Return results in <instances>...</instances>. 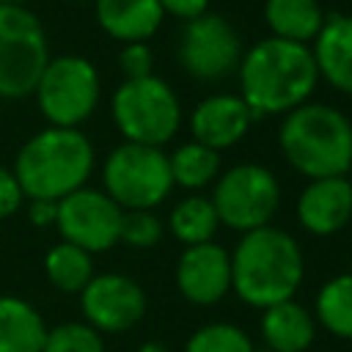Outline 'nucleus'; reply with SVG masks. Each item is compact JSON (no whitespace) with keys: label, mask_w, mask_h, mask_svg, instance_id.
<instances>
[{"label":"nucleus","mask_w":352,"mask_h":352,"mask_svg":"<svg viewBox=\"0 0 352 352\" xmlns=\"http://www.w3.org/2000/svg\"><path fill=\"white\" fill-rule=\"evenodd\" d=\"M25 0H0V6H22Z\"/></svg>","instance_id":"473e14b6"},{"label":"nucleus","mask_w":352,"mask_h":352,"mask_svg":"<svg viewBox=\"0 0 352 352\" xmlns=\"http://www.w3.org/2000/svg\"><path fill=\"white\" fill-rule=\"evenodd\" d=\"M28 217H30V223H33V226H38V228L55 226V217H58V204H55V201H30Z\"/></svg>","instance_id":"7c9ffc66"},{"label":"nucleus","mask_w":352,"mask_h":352,"mask_svg":"<svg viewBox=\"0 0 352 352\" xmlns=\"http://www.w3.org/2000/svg\"><path fill=\"white\" fill-rule=\"evenodd\" d=\"M176 286L192 305H214L231 289V256L214 242L190 245L176 264Z\"/></svg>","instance_id":"ddd939ff"},{"label":"nucleus","mask_w":352,"mask_h":352,"mask_svg":"<svg viewBox=\"0 0 352 352\" xmlns=\"http://www.w3.org/2000/svg\"><path fill=\"white\" fill-rule=\"evenodd\" d=\"M162 236V223L154 212L148 209H132L121 214V228H118V242L129 248H154Z\"/></svg>","instance_id":"bb28decb"},{"label":"nucleus","mask_w":352,"mask_h":352,"mask_svg":"<svg viewBox=\"0 0 352 352\" xmlns=\"http://www.w3.org/2000/svg\"><path fill=\"white\" fill-rule=\"evenodd\" d=\"M316 319L338 338H352V275L330 278L316 294Z\"/></svg>","instance_id":"5701e85b"},{"label":"nucleus","mask_w":352,"mask_h":352,"mask_svg":"<svg viewBox=\"0 0 352 352\" xmlns=\"http://www.w3.org/2000/svg\"><path fill=\"white\" fill-rule=\"evenodd\" d=\"M80 305L94 330L124 333L143 319L146 294L132 278L104 272L88 280V286L80 292Z\"/></svg>","instance_id":"f8f14e48"},{"label":"nucleus","mask_w":352,"mask_h":352,"mask_svg":"<svg viewBox=\"0 0 352 352\" xmlns=\"http://www.w3.org/2000/svg\"><path fill=\"white\" fill-rule=\"evenodd\" d=\"M280 201V187L272 170L264 165H234L226 170L214 187L212 204L217 212V220L234 231H256L270 223Z\"/></svg>","instance_id":"1a4fd4ad"},{"label":"nucleus","mask_w":352,"mask_h":352,"mask_svg":"<svg viewBox=\"0 0 352 352\" xmlns=\"http://www.w3.org/2000/svg\"><path fill=\"white\" fill-rule=\"evenodd\" d=\"M253 121H256V116L242 102V96L214 94L195 104V110L190 116V129H192L195 143L220 151V148L239 143L248 135Z\"/></svg>","instance_id":"4468645a"},{"label":"nucleus","mask_w":352,"mask_h":352,"mask_svg":"<svg viewBox=\"0 0 352 352\" xmlns=\"http://www.w3.org/2000/svg\"><path fill=\"white\" fill-rule=\"evenodd\" d=\"M162 16L160 0H96L99 28L124 44H138L154 36Z\"/></svg>","instance_id":"f3484780"},{"label":"nucleus","mask_w":352,"mask_h":352,"mask_svg":"<svg viewBox=\"0 0 352 352\" xmlns=\"http://www.w3.org/2000/svg\"><path fill=\"white\" fill-rule=\"evenodd\" d=\"M41 352H104L99 330L80 322H66L47 330Z\"/></svg>","instance_id":"a878e982"},{"label":"nucleus","mask_w":352,"mask_h":352,"mask_svg":"<svg viewBox=\"0 0 352 352\" xmlns=\"http://www.w3.org/2000/svg\"><path fill=\"white\" fill-rule=\"evenodd\" d=\"M162 6V14H173L179 19H195L201 14H206V6L209 0H160Z\"/></svg>","instance_id":"c756f323"},{"label":"nucleus","mask_w":352,"mask_h":352,"mask_svg":"<svg viewBox=\"0 0 352 352\" xmlns=\"http://www.w3.org/2000/svg\"><path fill=\"white\" fill-rule=\"evenodd\" d=\"M140 352H168V349H165V344H162V341H148V344H143V346H140Z\"/></svg>","instance_id":"2f4dec72"},{"label":"nucleus","mask_w":352,"mask_h":352,"mask_svg":"<svg viewBox=\"0 0 352 352\" xmlns=\"http://www.w3.org/2000/svg\"><path fill=\"white\" fill-rule=\"evenodd\" d=\"M264 19L275 38L308 44L319 36L324 14L316 0H267Z\"/></svg>","instance_id":"aec40b11"},{"label":"nucleus","mask_w":352,"mask_h":352,"mask_svg":"<svg viewBox=\"0 0 352 352\" xmlns=\"http://www.w3.org/2000/svg\"><path fill=\"white\" fill-rule=\"evenodd\" d=\"M182 69L201 82L228 77L242 60V44L231 22L220 14H201L184 22L179 36Z\"/></svg>","instance_id":"9d476101"},{"label":"nucleus","mask_w":352,"mask_h":352,"mask_svg":"<svg viewBox=\"0 0 352 352\" xmlns=\"http://www.w3.org/2000/svg\"><path fill=\"white\" fill-rule=\"evenodd\" d=\"M44 272H47V278L55 289L77 294L94 278V261H91V253L80 250L77 245L60 242V245H52L47 250Z\"/></svg>","instance_id":"412c9836"},{"label":"nucleus","mask_w":352,"mask_h":352,"mask_svg":"<svg viewBox=\"0 0 352 352\" xmlns=\"http://www.w3.org/2000/svg\"><path fill=\"white\" fill-rule=\"evenodd\" d=\"M151 63H154V55H151L148 44H143V41L126 44V47L118 52V66H121V72H124L126 80L151 77Z\"/></svg>","instance_id":"cd10ccee"},{"label":"nucleus","mask_w":352,"mask_h":352,"mask_svg":"<svg viewBox=\"0 0 352 352\" xmlns=\"http://www.w3.org/2000/svg\"><path fill=\"white\" fill-rule=\"evenodd\" d=\"M168 165H170L173 184H182L187 190H198V187L209 184L217 176V170H220V151L206 148V146L192 140V143L179 146L168 157Z\"/></svg>","instance_id":"b1692460"},{"label":"nucleus","mask_w":352,"mask_h":352,"mask_svg":"<svg viewBox=\"0 0 352 352\" xmlns=\"http://www.w3.org/2000/svg\"><path fill=\"white\" fill-rule=\"evenodd\" d=\"M319 77L341 94H352V14H330L311 50Z\"/></svg>","instance_id":"dca6fc26"},{"label":"nucleus","mask_w":352,"mask_h":352,"mask_svg":"<svg viewBox=\"0 0 352 352\" xmlns=\"http://www.w3.org/2000/svg\"><path fill=\"white\" fill-rule=\"evenodd\" d=\"M47 327L22 297H0V352H41Z\"/></svg>","instance_id":"6ab92c4d"},{"label":"nucleus","mask_w":352,"mask_h":352,"mask_svg":"<svg viewBox=\"0 0 352 352\" xmlns=\"http://www.w3.org/2000/svg\"><path fill=\"white\" fill-rule=\"evenodd\" d=\"M302 250L292 234L264 226L242 234L231 253V289L253 308L294 297L302 280Z\"/></svg>","instance_id":"f03ea898"},{"label":"nucleus","mask_w":352,"mask_h":352,"mask_svg":"<svg viewBox=\"0 0 352 352\" xmlns=\"http://www.w3.org/2000/svg\"><path fill=\"white\" fill-rule=\"evenodd\" d=\"M319 80L308 44L283 38L256 41L239 60L242 102L258 118L264 113H292L305 104Z\"/></svg>","instance_id":"f257e3e1"},{"label":"nucleus","mask_w":352,"mask_h":352,"mask_svg":"<svg viewBox=\"0 0 352 352\" xmlns=\"http://www.w3.org/2000/svg\"><path fill=\"white\" fill-rule=\"evenodd\" d=\"M278 143L302 176L333 179L352 168V121L330 104L305 102L286 113Z\"/></svg>","instance_id":"20e7f679"},{"label":"nucleus","mask_w":352,"mask_h":352,"mask_svg":"<svg viewBox=\"0 0 352 352\" xmlns=\"http://www.w3.org/2000/svg\"><path fill=\"white\" fill-rule=\"evenodd\" d=\"M121 214L124 209L110 201L102 190L80 187L58 201L55 226L63 242L77 245L85 253H102L118 242Z\"/></svg>","instance_id":"9b49d317"},{"label":"nucleus","mask_w":352,"mask_h":352,"mask_svg":"<svg viewBox=\"0 0 352 352\" xmlns=\"http://www.w3.org/2000/svg\"><path fill=\"white\" fill-rule=\"evenodd\" d=\"M217 226H220V220H217V212H214L212 198L190 195V198L179 201L176 209L170 212V231L187 248L190 245L212 242Z\"/></svg>","instance_id":"4be33fe9"},{"label":"nucleus","mask_w":352,"mask_h":352,"mask_svg":"<svg viewBox=\"0 0 352 352\" xmlns=\"http://www.w3.org/2000/svg\"><path fill=\"white\" fill-rule=\"evenodd\" d=\"M352 217V182L344 176L311 179L297 198V220L314 236L341 231Z\"/></svg>","instance_id":"2eb2a0df"},{"label":"nucleus","mask_w":352,"mask_h":352,"mask_svg":"<svg viewBox=\"0 0 352 352\" xmlns=\"http://www.w3.org/2000/svg\"><path fill=\"white\" fill-rule=\"evenodd\" d=\"M94 170V146L80 129L47 126L14 160V176L30 201H60L85 187Z\"/></svg>","instance_id":"7ed1b4c3"},{"label":"nucleus","mask_w":352,"mask_h":352,"mask_svg":"<svg viewBox=\"0 0 352 352\" xmlns=\"http://www.w3.org/2000/svg\"><path fill=\"white\" fill-rule=\"evenodd\" d=\"M104 195L121 209H154L173 187L168 154L154 146L121 143L116 146L102 168Z\"/></svg>","instance_id":"423d86ee"},{"label":"nucleus","mask_w":352,"mask_h":352,"mask_svg":"<svg viewBox=\"0 0 352 352\" xmlns=\"http://www.w3.org/2000/svg\"><path fill=\"white\" fill-rule=\"evenodd\" d=\"M33 94L50 126L77 129L96 110L99 72L82 55H58L47 60Z\"/></svg>","instance_id":"0eeeda50"},{"label":"nucleus","mask_w":352,"mask_h":352,"mask_svg":"<svg viewBox=\"0 0 352 352\" xmlns=\"http://www.w3.org/2000/svg\"><path fill=\"white\" fill-rule=\"evenodd\" d=\"M22 187L14 176V170L8 168H0V220L3 217H11L19 206H22Z\"/></svg>","instance_id":"c85d7f7f"},{"label":"nucleus","mask_w":352,"mask_h":352,"mask_svg":"<svg viewBox=\"0 0 352 352\" xmlns=\"http://www.w3.org/2000/svg\"><path fill=\"white\" fill-rule=\"evenodd\" d=\"M253 352H270V349H253Z\"/></svg>","instance_id":"72a5a7b5"},{"label":"nucleus","mask_w":352,"mask_h":352,"mask_svg":"<svg viewBox=\"0 0 352 352\" xmlns=\"http://www.w3.org/2000/svg\"><path fill=\"white\" fill-rule=\"evenodd\" d=\"M253 349L256 346L248 338V333L228 322L198 327L187 338V346H184V352H253Z\"/></svg>","instance_id":"393cba45"},{"label":"nucleus","mask_w":352,"mask_h":352,"mask_svg":"<svg viewBox=\"0 0 352 352\" xmlns=\"http://www.w3.org/2000/svg\"><path fill=\"white\" fill-rule=\"evenodd\" d=\"M47 60L50 50L38 16L25 6H0V96H30Z\"/></svg>","instance_id":"6e6552de"},{"label":"nucleus","mask_w":352,"mask_h":352,"mask_svg":"<svg viewBox=\"0 0 352 352\" xmlns=\"http://www.w3.org/2000/svg\"><path fill=\"white\" fill-rule=\"evenodd\" d=\"M314 316L294 300L264 308L261 336L270 352H305L314 344Z\"/></svg>","instance_id":"a211bd4d"},{"label":"nucleus","mask_w":352,"mask_h":352,"mask_svg":"<svg viewBox=\"0 0 352 352\" xmlns=\"http://www.w3.org/2000/svg\"><path fill=\"white\" fill-rule=\"evenodd\" d=\"M113 121L126 143L160 148L176 135L182 124V107L173 88L151 74L143 80H124L116 88Z\"/></svg>","instance_id":"39448f33"}]
</instances>
